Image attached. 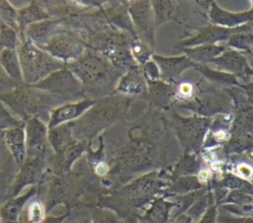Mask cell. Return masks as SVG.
Listing matches in <instances>:
<instances>
[{"instance_id":"cell-40","label":"cell","mask_w":253,"mask_h":223,"mask_svg":"<svg viewBox=\"0 0 253 223\" xmlns=\"http://www.w3.org/2000/svg\"><path fill=\"white\" fill-rule=\"evenodd\" d=\"M0 23L18 31L17 10L8 0H0Z\"/></svg>"},{"instance_id":"cell-36","label":"cell","mask_w":253,"mask_h":223,"mask_svg":"<svg viewBox=\"0 0 253 223\" xmlns=\"http://www.w3.org/2000/svg\"><path fill=\"white\" fill-rule=\"evenodd\" d=\"M129 51L133 60L138 66L150 59L152 54L154 53L153 48H151L148 44H146L137 37H134L132 39L129 45Z\"/></svg>"},{"instance_id":"cell-31","label":"cell","mask_w":253,"mask_h":223,"mask_svg":"<svg viewBox=\"0 0 253 223\" xmlns=\"http://www.w3.org/2000/svg\"><path fill=\"white\" fill-rule=\"evenodd\" d=\"M206 187L198 179L197 176H183L171 182L163 190L161 195L172 197L174 195L186 194Z\"/></svg>"},{"instance_id":"cell-14","label":"cell","mask_w":253,"mask_h":223,"mask_svg":"<svg viewBox=\"0 0 253 223\" xmlns=\"http://www.w3.org/2000/svg\"><path fill=\"white\" fill-rule=\"evenodd\" d=\"M151 58L159 68L160 79L171 84L180 81L184 72L189 69H194L196 65V63L185 54L167 56L154 52Z\"/></svg>"},{"instance_id":"cell-30","label":"cell","mask_w":253,"mask_h":223,"mask_svg":"<svg viewBox=\"0 0 253 223\" xmlns=\"http://www.w3.org/2000/svg\"><path fill=\"white\" fill-rule=\"evenodd\" d=\"M226 46L224 44H200L190 47L180 48L179 50L188 56L196 64H209L211 59L220 54Z\"/></svg>"},{"instance_id":"cell-53","label":"cell","mask_w":253,"mask_h":223,"mask_svg":"<svg viewBox=\"0 0 253 223\" xmlns=\"http://www.w3.org/2000/svg\"><path fill=\"white\" fill-rule=\"evenodd\" d=\"M122 220L124 221V223H140V221H139V219H138L136 213L129 214V215L126 216L125 218H123Z\"/></svg>"},{"instance_id":"cell-20","label":"cell","mask_w":253,"mask_h":223,"mask_svg":"<svg viewBox=\"0 0 253 223\" xmlns=\"http://www.w3.org/2000/svg\"><path fill=\"white\" fill-rule=\"evenodd\" d=\"M146 83L147 93L143 100L148 103V106L162 112H166L174 107L175 84L167 83L161 79Z\"/></svg>"},{"instance_id":"cell-33","label":"cell","mask_w":253,"mask_h":223,"mask_svg":"<svg viewBox=\"0 0 253 223\" xmlns=\"http://www.w3.org/2000/svg\"><path fill=\"white\" fill-rule=\"evenodd\" d=\"M224 46L252 56L253 24H250L246 28L231 34L229 37L224 41Z\"/></svg>"},{"instance_id":"cell-32","label":"cell","mask_w":253,"mask_h":223,"mask_svg":"<svg viewBox=\"0 0 253 223\" xmlns=\"http://www.w3.org/2000/svg\"><path fill=\"white\" fill-rule=\"evenodd\" d=\"M74 139L72 135V121L61 123L48 128L47 140L53 153L60 152L67 144Z\"/></svg>"},{"instance_id":"cell-25","label":"cell","mask_w":253,"mask_h":223,"mask_svg":"<svg viewBox=\"0 0 253 223\" xmlns=\"http://www.w3.org/2000/svg\"><path fill=\"white\" fill-rule=\"evenodd\" d=\"M3 140L8 152L15 162L21 166L26 160V140L24 125L5 129Z\"/></svg>"},{"instance_id":"cell-41","label":"cell","mask_w":253,"mask_h":223,"mask_svg":"<svg viewBox=\"0 0 253 223\" xmlns=\"http://www.w3.org/2000/svg\"><path fill=\"white\" fill-rule=\"evenodd\" d=\"M25 121L12 114L5 107V105L0 101V129H8L15 126L24 125Z\"/></svg>"},{"instance_id":"cell-6","label":"cell","mask_w":253,"mask_h":223,"mask_svg":"<svg viewBox=\"0 0 253 223\" xmlns=\"http://www.w3.org/2000/svg\"><path fill=\"white\" fill-rule=\"evenodd\" d=\"M169 128L180 145L183 153H199L202 149L206 133L211 117L193 114L181 115L175 108L164 112Z\"/></svg>"},{"instance_id":"cell-54","label":"cell","mask_w":253,"mask_h":223,"mask_svg":"<svg viewBox=\"0 0 253 223\" xmlns=\"http://www.w3.org/2000/svg\"><path fill=\"white\" fill-rule=\"evenodd\" d=\"M8 1H9V2H10V1L12 2V1H13L15 5L19 4V5H21L22 7H24V6L28 5V4H29L31 1H33V0H8ZM22 7H21V8H22Z\"/></svg>"},{"instance_id":"cell-9","label":"cell","mask_w":253,"mask_h":223,"mask_svg":"<svg viewBox=\"0 0 253 223\" xmlns=\"http://www.w3.org/2000/svg\"><path fill=\"white\" fill-rule=\"evenodd\" d=\"M32 86L54 95L65 103L86 98L80 81L66 66L53 71Z\"/></svg>"},{"instance_id":"cell-28","label":"cell","mask_w":253,"mask_h":223,"mask_svg":"<svg viewBox=\"0 0 253 223\" xmlns=\"http://www.w3.org/2000/svg\"><path fill=\"white\" fill-rule=\"evenodd\" d=\"M48 13L39 4L37 0L31 1L28 5L17 10V24L20 34L31 24L50 19Z\"/></svg>"},{"instance_id":"cell-2","label":"cell","mask_w":253,"mask_h":223,"mask_svg":"<svg viewBox=\"0 0 253 223\" xmlns=\"http://www.w3.org/2000/svg\"><path fill=\"white\" fill-rule=\"evenodd\" d=\"M132 101V98L117 94L97 99L79 118L72 121L73 137L92 143L94 138L126 118Z\"/></svg>"},{"instance_id":"cell-24","label":"cell","mask_w":253,"mask_h":223,"mask_svg":"<svg viewBox=\"0 0 253 223\" xmlns=\"http://www.w3.org/2000/svg\"><path fill=\"white\" fill-rule=\"evenodd\" d=\"M204 165L205 164L200 152L182 153V155H180L173 164L169 165L170 183L179 177L197 176Z\"/></svg>"},{"instance_id":"cell-10","label":"cell","mask_w":253,"mask_h":223,"mask_svg":"<svg viewBox=\"0 0 253 223\" xmlns=\"http://www.w3.org/2000/svg\"><path fill=\"white\" fill-rule=\"evenodd\" d=\"M127 12L137 38L155 48V24L149 0H131Z\"/></svg>"},{"instance_id":"cell-47","label":"cell","mask_w":253,"mask_h":223,"mask_svg":"<svg viewBox=\"0 0 253 223\" xmlns=\"http://www.w3.org/2000/svg\"><path fill=\"white\" fill-rule=\"evenodd\" d=\"M23 84V83H22ZM19 84L16 83L15 81H13L2 69V67L0 66V95L9 92L10 90H12L13 88H15L16 86H18Z\"/></svg>"},{"instance_id":"cell-35","label":"cell","mask_w":253,"mask_h":223,"mask_svg":"<svg viewBox=\"0 0 253 223\" xmlns=\"http://www.w3.org/2000/svg\"><path fill=\"white\" fill-rule=\"evenodd\" d=\"M36 193V187L33 186L30 188V190L15 198L10 200L2 209V217L3 219L9 221V222H15L18 219V216L20 215V212L22 210V208L24 207V205L26 204V202Z\"/></svg>"},{"instance_id":"cell-38","label":"cell","mask_w":253,"mask_h":223,"mask_svg":"<svg viewBox=\"0 0 253 223\" xmlns=\"http://www.w3.org/2000/svg\"><path fill=\"white\" fill-rule=\"evenodd\" d=\"M253 196L252 192H248L242 189H234V190H227L226 194L218 201L217 205L219 204H247L252 203Z\"/></svg>"},{"instance_id":"cell-26","label":"cell","mask_w":253,"mask_h":223,"mask_svg":"<svg viewBox=\"0 0 253 223\" xmlns=\"http://www.w3.org/2000/svg\"><path fill=\"white\" fill-rule=\"evenodd\" d=\"M194 69H196L207 82L219 88L244 87L247 85L241 83L235 75L216 68H211L208 64H196Z\"/></svg>"},{"instance_id":"cell-48","label":"cell","mask_w":253,"mask_h":223,"mask_svg":"<svg viewBox=\"0 0 253 223\" xmlns=\"http://www.w3.org/2000/svg\"><path fill=\"white\" fill-rule=\"evenodd\" d=\"M194 4L196 12L203 16L207 20V12L210 8V5L212 0H190Z\"/></svg>"},{"instance_id":"cell-8","label":"cell","mask_w":253,"mask_h":223,"mask_svg":"<svg viewBox=\"0 0 253 223\" xmlns=\"http://www.w3.org/2000/svg\"><path fill=\"white\" fill-rule=\"evenodd\" d=\"M54 58L67 64L81 56L87 48L80 31L65 25L41 46Z\"/></svg>"},{"instance_id":"cell-45","label":"cell","mask_w":253,"mask_h":223,"mask_svg":"<svg viewBox=\"0 0 253 223\" xmlns=\"http://www.w3.org/2000/svg\"><path fill=\"white\" fill-rule=\"evenodd\" d=\"M217 223H253L252 216H234L222 212H217Z\"/></svg>"},{"instance_id":"cell-22","label":"cell","mask_w":253,"mask_h":223,"mask_svg":"<svg viewBox=\"0 0 253 223\" xmlns=\"http://www.w3.org/2000/svg\"><path fill=\"white\" fill-rule=\"evenodd\" d=\"M164 195L155 196L143 214L137 215L140 223H168L172 210L177 206V202L169 200Z\"/></svg>"},{"instance_id":"cell-1","label":"cell","mask_w":253,"mask_h":223,"mask_svg":"<svg viewBox=\"0 0 253 223\" xmlns=\"http://www.w3.org/2000/svg\"><path fill=\"white\" fill-rule=\"evenodd\" d=\"M126 135V140L116 145L107 159L110 170L101 179L106 191L171 165L167 161L178 144L164 112L151 106L142 116L128 124Z\"/></svg>"},{"instance_id":"cell-39","label":"cell","mask_w":253,"mask_h":223,"mask_svg":"<svg viewBox=\"0 0 253 223\" xmlns=\"http://www.w3.org/2000/svg\"><path fill=\"white\" fill-rule=\"evenodd\" d=\"M18 31L0 23V50L5 48H16L18 43Z\"/></svg>"},{"instance_id":"cell-44","label":"cell","mask_w":253,"mask_h":223,"mask_svg":"<svg viewBox=\"0 0 253 223\" xmlns=\"http://www.w3.org/2000/svg\"><path fill=\"white\" fill-rule=\"evenodd\" d=\"M140 71L146 82H152L160 79V71L155 61L150 58L143 64L139 65Z\"/></svg>"},{"instance_id":"cell-7","label":"cell","mask_w":253,"mask_h":223,"mask_svg":"<svg viewBox=\"0 0 253 223\" xmlns=\"http://www.w3.org/2000/svg\"><path fill=\"white\" fill-rule=\"evenodd\" d=\"M207 82V81H206ZM174 108L190 111L193 114L212 117L219 113L231 112V102L222 88L216 87L204 80L198 82V88L194 97Z\"/></svg>"},{"instance_id":"cell-51","label":"cell","mask_w":253,"mask_h":223,"mask_svg":"<svg viewBox=\"0 0 253 223\" xmlns=\"http://www.w3.org/2000/svg\"><path fill=\"white\" fill-rule=\"evenodd\" d=\"M194 221L190 216H188L186 213L180 214L177 217L171 219L168 223H193Z\"/></svg>"},{"instance_id":"cell-23","label":"cell","mask_w":253,"mask_h":223,"mask_svg":"<svg viewBox=\"0 0 253 223\" xmlns=\"http://www.w3.org/2000/svg\"><path fill=\"white\" fill-rule=\"evenodd\" d=\"M149 2L156 29L166 23L183 25L181 11L176 0H149Z\"/></svg>"},{"instance_id":"cell-27","label":"cell","mask_w":253,"mask_h":223,"mask_svg":"<svg viewBox=\"0 0 253 223\" xmlns=\"http://www.w3.org/2000/svg\"><path fill=\"white\" fill-rule=\"evenodd\" d=\"M51 18H69L86 10L72 0H37Z\"/></svg>"},{"instance_id":"cell-15","label":"cell","mask_w":253,"mask_h":223,"mask_svg":"<svg viewBox=\"0 0 253 223\" xmlns=\"http://www.w3.org/2000/svg\"><path fill=\"white\" fill-rule=\"evenodd\" d=\"M208 23L223 28H236L253 22L252 6L245 11L233 12L221 8L214 0L211 1L207 12Z\"/></svg>"},{"instance_id":"cell-17","label":"cell","mask_w":253,"mask_h":223,"mask_svg":"<svg viewBox=\"0 0 253 223\" xmlns=\"http://www.w3.org/2000/svg\"><path fill=\"white\" fill-rule=\"evenodd\" d=\"M147 93V83L138 65L126 70L118 80L113 94L129 98L144 99Z\"/></svg>"},{"instance_id":"cell-34","label":"cell","mask_w":253,"mask_h":223,"mask_svg":"<svg viewBox=\"0 0 253 223\" xmlns=\"http://www.w3.org/2000/svg\"><path fill=\"white\" fill-rule=\"evenodd\" d=\"M0 66L13 81L18 84L24 83L16 48L0 50Z\"/></svg>"},{"instance_id":"cell-29","label":"cell","mask_w":253,"mask_h":223,"mask_svg":"<svg viewBox=\"0 0 253 223\" xmlns=\"http://www.w3.org/2000/svg\"><path fill=\"white\" fill-rule=\"evenodd\" d=\"M105 18L116 28L136 37L132 28V24L127 12V6L126 4H115L109 7L102 8Z\"/></svg>"},{"instance_id":"cell-43","label":"cell","mask_w":253,"mask_h":223,"mask_svg":"<svg viewBox=\"0 0 253 223\" xmlns=\"http://www.w3.org/2000/svg\"><path fill=\"white\" fill-rule=\"evenodd\" d=\"M28 220L30 223H41L45 218V207L40 200L32 201L28 206Z\"/></svg>"},{"instance_id":"cell-3","label":"cell","mask_w":253,"mask_h":223,"mask_svg":"<svg viewBox=\"0 0 253 223\" xmlns=\"http://www.w3.org/2000/svg\"><path fill=\"white\" fill-rule=\"evenodd\" d=\"M65 66L80 81L85 97L93 100L113 94L122 75L104 54L89 47Z\"/></svg>"},{"instance_id":"cell-5","label":"cell","mask_w":253,"mask_h":223,"mask_svg":"<svg viewBox=\"0 0 253 223\" xmlns=\"http://www.w3.org/2000/svg\"><path fill=\"white\" fill-rule=\"evenodd\" d=\"M23 82L34 85L55 70L65 66V64L42 49L23 34H19L16 46Z\"/></svg>"},{"instance_id":"cell-21","label":"cell","mask_w":253,"mask_h":223,"mask_svg":"<svg viewBox=\"0 0 253 223\" xmlns=\"http://www.w3.org/2000/svg\"><path fill=\"white\" fill-rule=\"evenodd\" d=\"M66 25L64 18H50L29 25L22 33L28 39L41 47L58 30Z\"/></svg>"},{"instance_id":"cell-12","label":"cell","mask_w":253,"mask_h":223,"mask_svg":"<svg viewBox=\"0 0 253 223\" xmlns=\"http://www.w3.org/2000/svg\"><path fill=\"white\" fill-rule=\"evenodd\" d=\"M26 158H48L52 153L47 140L48 127L39 117H31L25 121Z\"/></svg>"},{"instance_id":"cell-52","label":"cell","mask_w":253,"mask_h":223,"mask_svg":"<svg viewBox=\"0 0 253 223\" xmlns=\"http://www.w3.org/2000/svg\"><path fill=\"white\" fill-rule=\"evenodd\" d=\"M100 5H104L106 3H109V5H115V4H126L127 6V4L131 1V0H97Z\"/></svg>"},{"instance_id":"cell-46","label":"cell","mask_w":253,"mask_h":223,"mask_svg":"<svg viewBox=\"0 0 253 223\" xmlns=\"http://www.w3.org/2000/svg\"><path fill=\"white\" fill-rule=\"evenodd\" d=\"M217 204L214 202L211 203L205 212L201 215L197 223H217Z\"/></svg>"},{"instance_id":"cell-49","label":"cell","mask_w":253,"mask_h":223,"mask_svg":"<svg viewBox=\"0 0 253 223\" xmlns=\"http://www.w3.org/2000/svg\"><path fill=\"white\" fill-rule=\"evenodd\" d=\"M72 1H74L76 4L86 9H95V8L103 7L102 5H100V3L97 0H72Z\"/></svg>"},{"instance_id":"cell-13","label":"cell","mask_w":253,"mask_h":223,"mask_svg":"<svg viewBox=\"0 0 253 223\" xmlns=\"http://www.w3.org/2000/svg\"><path fill=\"white\" fill-rule=\"evenodd\" d=\"M250 24H253V22L244 24L236 28H223L208 23L198 28L197 32L194 35L181 38L176 43V48L180 49L200 44H216L218 42H224L231 34L246 28Z\"/></svg>"},{"instance_id":"cell-42","label":"cell","mask_w":253,"mask_h":223,"mask_svg":"<svg viewBox=\"0 0 253 223\" xmlns=\"http://www.w3.org/2000/svg\"><path fill=\"white\" fill-rule=\"evenodd\" d=\"M219 208L218 210L225 212L230 215L234 216H252L253 211V204L247 203V204H219L217 205Z\"/></svg>"},{"instance_id":"cell-4","label":"cell","mask_w":253,"mask_h":223,"mask_svg":"<svg viewBox=\"0 0 253 223\" xmlns=\"http://www.w3.org/2000/svg\"><path fill=\"white\" fill-rule=\"evenodd\" d=\"M0 101L23 121L31 117H39L46 122L51 109L65 103L54 95L25 83L1 94Z\"/></svg>"},{"instance_id":"cell-18","label":"cell","mask_w":253,"mask_h":223,"mask_svg":"<svg viewBox=\"0 0 253 223\" xmlns=\"http://www.w3.org/2000/svg\"><path fill=\"white\" fill-rule=\"evenodd\" d=\"M232 119V112L219 113L212 116L201 150L219 148L224 145L230 137Z\"/></svg>"},{"instance_id":"cell-11","label":"cell","mask_w":253,"mask_h":223,"mask_svg":"<svg viewBox=\"0 0 253 223\" xmlns=\"http://www.w3.org/2000/svg\"><path fill=\"white\" fill-rule=\"evenodd\" d=\"M252 56L226 47L220 54L211 59L208 65L235 75L241 83L248 84L253 82V69L251 65Z\"/></svg>"},{"instance_id":"cell-19","label":"cell","mask_w":253,"mask_h":223,"mask_svg":"<svg viewBox=\"0 0 253 223\" xmlns=\"http://www.w3.org/2000/svg\"><path fill=\"white\" fill-rule=\"evenodd\" d=\"M46 162V158H26L13 185L12 195H16L26 186L36 185L40 182L45 172Z\"/></svg>"},{"instance_id":"cell-55","label":"cell","mask_w":253,"mask_h":223,"mask_svg":"<svg viewBox=\"0 0 253 223\" xmlns=\"http://www.w3.org/2000/svg\"><path fill=\"white\" fill-rule=\"evenodd\" d=\"M250 1H252V0H250Z\"/></svg>"},{"instance_id":"cell-37","label":"cell","mask_w":253,"mask_h":223,"mask_svg":"<svg viewBox=\"0 0 253 223\" xmlns=\"http://www.w3.org/2000/svg\"><path fill=\"white\" fill-rule=\"evenodd\" d=\"M91 223H120L122 220L114 211L94 205L90 208Z\"/></svg>"},{"instance_id":"cell-16","label":"cell","mask_w":253,"mask_h":223,"mask_svg":"<svg viewBox=\"0 0 253 223\" xmlns=\"http://www.w3.org/2000/svg\"><path fill=\"white\" fill-rule=\"evenodd\" d=\"M95 101L96 100L90 98H83L54 107L49 112L48 120L46 122L47 127L51 128L61 123L76 120L95 103Z\"/></svg>"},{"instance_id":"cell-50","label":"cell","mask_w":253,"mask_h":223,"mask_svg":"<svg viewBox=\"0 0 253 223\" xmlns=\"http://www.w3.org/2000/svg\"><path fill=\"white\" fill-rule=\"evenodd\" d=\"M68 210L66 211L65 214L60 215V216H48L45 217L41 223H64V220L68 217Z\"/></svg>"}]
</instances>
